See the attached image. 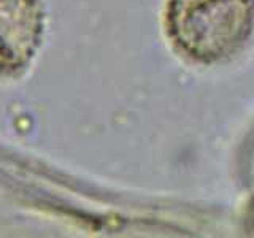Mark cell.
Listing matches in <instances>:
<instances>
[{
  "label": "cell",
  "instance_id": "1",
  "mask_svg": "<svg viewBox=\"0 0 254 238\" xmlns=\"http://www.w3.org/2000/svg\"><path fill=\"white\" fill-rule=\"evenodd\" d=\"M164 22L186 59L203 65L227 62L254 35V0H167Z\"/></svg>",
  "mask_w": 254,
  "mask_h": 238
},
{
  "label": "cell",
  "instance_id": "2",
  "mask_svg": "<svg viewBox=\"0 0 254 238\" xmlns=\"http://www.w3.org/2000/svg\"><path fill=\"white\" fill-rule=\"evenodd\" d=\"M45 26L42 0H0V73H14L32 60Z\"/></svg>",
  "mask_w": 254,
  "mask_h": 238
}]
</instances>
